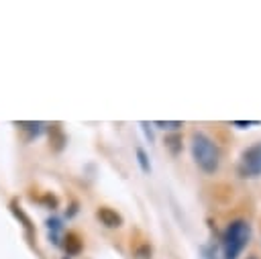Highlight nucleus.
Wrapping results in <instances>:
<instances>
[{"instance_id":"4","label":"nucleus","mask_w":261,"mask_h":259,"mask_svg":"<svg viewBox=\"0 0 261 259\" xmlns=\"http://www.w3.org/2000/svg\"><path fill=\"white\" fill-rule=\"evenodd\" d=\"M98 218H100V222H102L104 226H108V228H118V226L122 224V216H120L116 210L106 208V206L98 208Z\"/></svg>"},{"instance_id":"10","label":"nucleus","mask_w":261,"mask_h":259,"mask_svg":"<svg viewBox=\"0 0 261 259\" xmlns=\"http://www.w3.org/2000/svg\"><path fill=\"white\" fill-rule=\"evenodd\" d=\"M249 259H257V257H249Z\"/></svg>"},{"instance_id":"6","label":"nucleus","mask_w":261,"mask_h":259,"mask_svg":"<svg viewBox=\"0 0 261 259\" xmlns=\"http://www.w3.org/2000/svg\"><path fill=\"white\" fill-rule=\"evenodd\" d=\"M155 126L163 128V131H177L179 126H184L179 120H155Z\"/></svg>"},{"instance_id":"8","label":"nucleus","mask_w":261,"mask_h":259,"mask_svg":"<svg viewBox=\"0 0 261 259\" xmlns=\"http://www.w3.org/2000/svg\"><path fill=\"white\" fill-rule=\"evenodd\" d=\"M232 124L239 126V128H247V126H255V124H259V120H247V122H245V120H234Z\"/></svg>"},{"instance_id":"7","label":"nucleus","mask_w":261,"mask_h":259,"mask_svg":"<svg viewBox=\"0 0 261 259\" xmlns=\"http://www.w3.org/2000/svg\"><path fill=\"white\" fill-rule=\"evenodd\" d=\"M137 161H139V165H141V169H143L145 173H149V171H151V165H149L147 153H145L143 149H137Z\"/></svg>"},{"instance_id":"9","label":"nucleus","mask_w":261,"mask_h":259,"mask_svg":"<svg viewBox=\"0 0 261 259\" xmlns=\"http://www.w3.org/2000/svg\"><path fill=\"white\" fill-rule=\"evenodd\" d=\"M165 143H167V145L171 147V153L175 155V153H177V149H179V147H177V143H179V139H177V137H169V139H167Z\"/></svg>"},{"instance_id":"3","label":"nucleus","mask_w":261,"mask_h":259,"mask_svg":"<svg viewBox=\"0 0 261 259\" xmlns=\"http://www.w3.org/2000/svg\"><path fill=\"white\" fill-rule=\"evenodd\" d=\"M241 173L245 177L261 175V143H255L241 153Z\"/></svg>"},{"instance_id":"2","label":"nucleus","mask_w":261,"mask_h":259,"mask_svg":"<svg viewBox=\"0 0 261 259\" xmlns=\"http://www.w3.org/2000/svg\"><path fill=\"white\" fill-rule=\"evenodd\" d=\"M251 239V224L243 218L232 220L222 232V259H239Z\"/></svg>"},{"instance_id":"1","label":"nucleus","mask_w":261,"mask_h":259,"mask_svg":"<svg viewBox=\"0 0 261 259\" xmlns=\"http://www.w3.org/2000/svg\"><path fill=\"white\" fill-rule=\"evenodd\" d=\"M190 151L194 163L204 171V173H214L220 165V149L218 145L206 135V133H194L190 141Z\"/></svg>"},{"instance_id":"5","label":"nucleus","mask_w":261,"mask_h":259,"mask_svg":"<svg viewBox=\"0 0 261 259\" xmlns=\"http://www.w3.org/2000/svg\"><path fill=\"white\" fill-rule=\"evenodd\" d=\"M65 249H67V253H71V255L80 253V249H82V243H80V239H77L75 235H67V243H65Z\"/></svg>"}]
</instances>
